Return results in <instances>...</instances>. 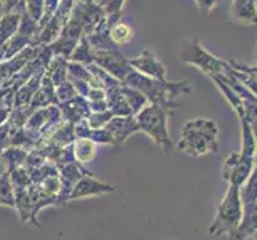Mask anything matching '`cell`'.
Instances as JSON below:
<instances>
[{
    "label": "cell",
    "mask_w": 257,
    "mask_h": 240,
    "mask_svg": "<svg viewBox=\"0 0 257 240\" xmlns=\"http://www.w3.org/2000/svg\"><path fill=\"white\" fill-rule=\"evenodd\" d=\"M179 147L185 154L198 157L217 150V127L209 120H195L185 123Z\"/></svg>",
    "instance_id": "6da1fadb"
},
{
    "label": "cell",
    "mask_w": 257,
    "mask_h": 240,
    "mask_svg": "<svg viewBox=\"0 0 257 240\" xmlns=\"http://www.w3.org/2000/svg\"><path fill=\"white\" fill-rule=\"evenodd\" d=\"M241 216H243V203L240 197V186L232 184L222 202L219 203L217 215L209 227V234L230 235L238 227V224H240Z\"/></svg>",
    "instance_id": "7a4b0ae2"
},
{
    "label": "cell",
    "mask_w": 257,
    "mask_h": 240,
    "mask_svg": "<svg viewBox=\"0 0 257 240\" xmlns=\"http://www.w3.org/2000/svg\"><path fill=\"white\" fill-rule=\"evenodd\" d=\"M241 203L246 207L238 227L230 234L232 240H244V237L255 232V170L251 175L249 183L240 192Z\"/></svg>",
    "instance_id": "3957f363"
},
{
    "label": "cell",
    "mask_w": 257,
    "mask_h": 240,
    "mask_svg": "<svg viewBox=\"0 0 257 240\" xmlns=\"http://www.w3.org/2000/svg\"><path fill=\"white\" fill-rule=\"evenodd\" d=\"M139 127L144 128L149 135L155 139L157 144L163 146L166 152H170L171 141H170V136H168V131H166V115L163 114L162 109L152 108V109L144 111V114L141 115Z\"/></svg>",
    "instance_id": "277c9868"
},
{
    "label": "cell",
    "mask_w": 257,
    "mask_h": 240,
    "mask_svg": "<svg viewBox=\"0 0 257 240\" xmlns=\"http://www.w3.org/2000/svg\"><path fill=\"white\" fill-rule=\"evenodd\" d=\"M113 191V186H107V184H101L91 178H88V180H83L80 181L75 189L70 195V199H75V197H83V195H96V194H104V192H112Z\"/></svg>",
    "instance_id": "5b68a950"
},
{
    "label": "cell",
    "mask_w": 257,
    "mask_h": 240,
    "mask_svg": "<svg viewBox=\"0 0 257 240\" xmlns=\"http://www.w3.org/2000/svg\"><path fill=\"white\" fill-rule=\"evenodd\" d=\"M0 205H8L13 207V194H12V184L8 181V175L5 173L0 178Z\"/></svg>",
    "instance_id": "8992f818"
},
{
    "label": "cell",
    "mask_w": 257,
    "mask_h": 240,
    "mask_svg": "<svg viewBox=\"0 0 257 240\" xmlns=\"http://www.w3.org/2000/svg\"><path fill=\"white\" fill-rule=\"evenodd\" d=\"M112 39L118 43H125L131 39V29L125 24H118L115 26L113 31H112Z\"/></svg>",
    "instance_id": "52a82bcc"
}]
</instances>
